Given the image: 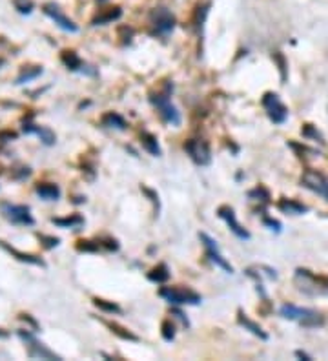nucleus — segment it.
Segmentation results:
<instances>
[{
    "label": "nucleus",
    "instance_id": "2f4dec72",
    "mask_svg": "<svg viewBox=\"0 0 328 361\" xmlns=\"http://www.w3.org/2000/svg\"><path fill=\"white\" fill-rule=\"evenodd\" d=\"M301 132H303V135H304V137H307V139H312V141H317V142H321V144H323V142H324L323 135H321L319 130H317L314 124H304Z\"/></svg>",
    "mask_w": 328,
    "mask_h": 361
},
{
    "label": "nucleus",
    "instance_id": "f8f14e48",
    "mask_svg": "<svg viewBox=\"0 0 328 361\" xmlns=\"http://www.w3.org/2000/svg\"><path fill=\"white\" fill-rule=\"evenodd\" d=\"M301 184L308 190H312L314 194L324 197V201H328V179L323 174L314 170H307L301 177Z\"/></svg>",
    "mask_w": 328,
    "mask_h": 361
},
{
    "label": "nucleus",
    "instance_id": "9b49d317",
    "mask_svg": "<svg viewBox=\"0 0 328 361\" xmlns=\"http://www.w3.org/2000/svg\"><path fill=\"white\" fill-rule=\"evenodd\" d=\"M199 239H201V243L204 245V248H206V256L210 258V261L215 263L219 268H223L225 272H228V274H233V266L230 265V263L225 259V256L221 253L219 245H217L215 241H213L212 237L208 236V233H204V232L199 233Z\"/></svg>",
    "mask_w": 328,
    "mask_h": 361
},
{
    "label": "nucleus",
    "instance_id": "393cba45",
    "mask_svg": "<svg viewBox=\"0 0 328 361\" xmlns=\"http://www.w3.org/2000/svg\"><path fill=\"white\" fill-rule=\"evenodd\" d=\"M141 144H142V148H144L150 155H154V157H159V155L162 154L161 146H159V141H157V137H155L154 133L142 132L141 133Z\"/></svg>",
    "mask_w": 328,
    "mask_h": 361
},
{
    "label": "nucleus",
    "instance_id": "cd10ccee",
    "mask_svg": "<svg viewBox=\"0 0 328 361\" xmlns=\"http://www.w3.org/2000/svg\"><path fill=\"white\" fill-rule=\"evenodd\" d=\"M248 197L250 199L259 201V203H266V204L270 203V199H272V195H270V192H268V188L263 186V184H259V186H255L253 190H250Z\"/></svg>",
    "mask_w": 328,
    "mask_h": 361
},
{
    "label": "nucleus",
    "instance_id": "2eb2a0df",
    "mask_svg": "<svg viewBox=\"0 0 328 361\" xmlns=\"http://www.w3.org/2000/svg\"><path fill=\"white\" fill-rule=\"evenodd\" d=\"M0 248L6 250V252L9 253V256H13V258L17 259V261L20 263H28V265H35V266H40V268H46V261L42 258H38V256H33V253H26V252H20V250H17L15 246L8 245L6 241H0Z\"/></svg>",
    "mask_w": 328,
    "mask_h": 361
},
{
    "label": "nucleus",
    "instance_id": "e433bc0d",
    "mask_svg": "<svg viewBox=\"0 0 328 361\" xmlns=\"http://www.w3.org/2000/svg\"><path fill=\"white\" fill-rule=\"evenodd\" d=\"M15 8H17L20 13H26V15H29V13H31V9H33V4H31V2H28V0H26V2L15 0Z\"/></svg>",
    "mask_w": 328,
    "mask_h": 361
},
{
    "label": "nucleus",
    "instance_id": "a211bd4d",
    "mask_svg": "<svg viewBox=\"0 0 328 361\" xmlns=\"http://www.w3.org/2000/svg\"><path fill=\"white\" fill-rule=\"evenodd\" d=\"M122 15V9L119 6H113V8H106V9H100L97 13L95 17L92 20V26H104V24H110L113 20H119Z\"/></svg>",
    "mask_w": 328,
    "mask_h": 361
},
{
    "label": "nucleus",
    "instance_id": "20e7f679",
    "mask_svg": "<svg viewBox=\"0 0 328 361\" xmlns=\"http://www.w3.org/2000/svg\"><path fill=\"white\" fill-rule=\"evenodd\" d=\"M164 301H168L170 305H199L203 301L201 294H197L193 288L183 287V285H175V287H162L159 290Z\"/></svg>",
    "mask_w": 328,
    "mask_h": 361
},
{
    "label": "nucleus",
    "instance_id": "a18cd8bd",
    "mask_svg": "<svg viewBox=\"0 0 328 361\" xmlns=\"http://www.w3.org/2000/svg\"><path fill=\"white\" fill-rule=\"evenodd\" d=\"M99 2H102V0H99Z\"/></svg>",
    "mask_w": 328,
    "mask_h": 361
},
{
    "label": "nucleus",
    "instance_id": "dca6fc26",
    "mask_svg": "<svg viewBox=\"0 0 328 361\" xmlns=\"http://www.w3.org/2000/svg\"><path fill=\"white\" fill-rule=\"evenodd\" d=\"M60 62H62L70 71H82L84 73V71H88V68H90L84 64V60L77 55V51H73V50L60 51Z\"/></svg>",
    "mask_w": 328,
    "mask_h": 361
},
{
    "label": "nucleus",
    "instance_id": "f704fd0d",
    "mask_svg": "<svg viewBox=\"0 0 328 361\" xmlns=\"http://www.w3.org/2000/svg\"><path fill=\"white\" fill-rule=\"evenodd\" d=\"M18 320L24 321L26 325H29V327L33 328V332H38V330H40V325H38V321L35 320V317H33V315H31V314H26V312H20V314H18Z\"/></svg>",
    "mask_w": 328,
    "mask_h": 361
},
{
    "label": "nucleus",
    "instance_id": "4468645a",
    "mask_svg": "<svg viewBox=\"0 0 328 361\" xmlns=\"http://www.w3.org/2000/svg\"><path fill=\"white\" fill-rule=\"evenodd\" d=\"M22 132H24L26 135H33L35 133L42 141V144H46V146H53L55 142H57V135H55L53 130L48 128V126H38V124H33V122H29V120H26L24 126H22Z\"/></svg>",
    "mask_w": 328,
    "mask_h": 361
},
{
    "label": "nucleus",
    "instance_id": "bb28decb",
    "mask_svg": "<svg viewBox=\"0 0 328 361\" xmlns=\"http://www.w3.org/2000/svg\"><path fill=\"white\" fill-rule=\"evenodd\" d=\"M93 305H95L99 310L108 312V314H121V312H122V308L119 307L117 303H113V301H108V299H102V298H93Z\"/></svg>",
    "mask_w": 328,
    "mask_h": 361
},
{
    "label": "nucleus",
    "instance_id": "9d476101",
    "mask_svg": "<svg viewBox=\"0 0 328 361\" xmlns=\"http://www.w3.org/2000/svg\"><path fill=\"white\" fill-rule=\"evenodd\" d=\"M42 11H44V15L50 17L51 20L58 26V28L64 29V31H68V33H77V31H79V26L71 20L68 15H64V11L58 8L55 2H46V4L42 6Z\"/></svg>",
    "mask_w": 328,
    "mask_h": 361
},
{
    "label": "nucleus",
    "instance_id": "412c9836",
    "mask_svg": "<svg viewBox=\"0 0 328 361\" xmlns=\"http://www.w3.org/2000/svg\"><path fill=\"white\" fill-rule=\"evenodd\" d=\"M42 73H44V70H42V66H37V64L22 66L20 73H18V77L15 79V84L20 86V84H26V82H29V80H35L37 77H40Z\"/></svg>",
    "mask_w": 328,
    "mask_h": 361
},
{
    "label": "nucleus",
    "instance_id": "4be33fe9",
    "mask_svg": "<svg viewBox=\"0 0 328 361\" xmlns=\"http://www.w3.org/2000/svg\"><path fill=\"white\" fill-rule=\"evenodd\" d=\"M51 223L58 228H80L84 224V217L80 214H71L66 217H51Z\"/></svg>",
    "mask_w": 328,
    "mask_h": 361
},
{
    "label": "nucleus",
    "instance_id": "ddd939ff",
    "mask_svg": "<svg viewBox=\"0 0 328 361\" xmlns=\"http://www.w3.org/2000/svg\"><path fill=\"white\" fill-rule=\"evenodd\" d=\"M217 216L221 217V219H225L226 224H228V228L232 230L233 233H235L239 239L243 241H248L250 239V232L243 226L239 221H237L235 217V212H233V208L228 206V204H223V206L217 208Z\"/></svg>",
    "mask_w": 328,
    "mask_h": 361
},
{
    "label": "nucleus",
    "instance_id": "79ce46f5",
    "mask_svg": "<svg viewBox=\"0 0 328 361\" xmlns=\"http://www.w3.org/2000/svg\"><path fill=\"white\" fill-rule=\"evenodd\" d=\"M295 356L301 357V359H307V361H310V359H312V356H308V354H307V352H303V350H295Z\"/></svg>",
    "mask_w": 328,
    "mask_h": 361
},
{
    "label": "nucleus",
    "instance_id": "c756f323",
    "mask_svg": "<svg viewBox=\"0 0 328 361\" xmlns=\"http://www.w3.org/2000/svg\"><path fill=\"white\" fill-rule=\"evenodd\" d=\"M75 248L79 252H99L102 246H100V241H92V239H80L77 241Z\"/></svg>",
    "mask_w": 328,
    "mask_h": 361
},
{
    "label": "nucleus",
    "instance_id": "ea45409f",
    "mask_svg": "<svg viewBox=\"0 0 328 361\" xmlns=\"http://www.w3.org/2000/svg\"><path fill=\"white\" fill-rule=\"evenodd\" d=\"M100 246H104V248H108V250H119V243H117L115 239H112V237L100 241Z\"/></svg>",
    "mask_w": 328,
    "mask_h": 361
},
{
    "label": "nucleus",
    "instance_id": "a878e982",
    "mask_svg": "<svg viewBox=\"0 0 328 361\" xmlns=\"http://www.w3.org/2000/svg\"><path fill=\"white\" fill-rule=\"evenodd\" d=\"M148 279L154 281V283H157V285L166 283L168 279H170V268H168L166 263H159L157 266H154V268L148 272Z\"/></svg>",
    "mask_w": 328,
    "mask_h": 361
},
{
    "label": "nucleus",
    "instance_id": "473e14b6",
    "mask_svg": "<svg viewBox=\"0 0 328 361\" xmlns=\"http://www.w3.org/2000/svg\"><path fill=\"white\" fill-rule=\"evenodd\" d=\"M37 237H38V241H40V243H42V246H44V248H48V250L57 248V246L60 245V239H58V237H55V236H46V233H37Z\"/></svg>",
    "mask_w": 328,
    "mask_h": 361
},
{
    "label": "nucleus",
    "instance_id": "a19ab883",
    "mask_svg": "<svg viewBox=\"0 0 328 361\" xmlns=\"http://www.w3.org/2000/svg\"><path fill=\"white\" fill-rule=\"evenodd\" d=\"M171 314L175 315V317H177V320H181V323H183V327H190V321H188V317L186 315L183 314V312L179 310V308H171Z\"/></svg>",
    "mask_w": 328,
    "mask_h": 361
},
{
    "label": "nucleus",
    "instance_id": "37998d69",
    "mask_svg": "<svg viewBox=\"0 0 328 361\" xmlns=\"http://www.w3.org/2000/svg\"><path fill=\"white\" fill-rule=\"evenodd\" d=\"M6 336H8V332H6L4 328H0V337H6Z\"/></svg>",
    "mask_w": 328,
    "mask_h": 361
},
{
    "label": "nucleus",
    "instance_id": "58836bf2",
    "mask_svg": "<svg viewBox=\"0 0 328 361\" xmlns=\"http://www.w3.org/2000/svg\"><path fill=\"white\" fill-rule=\"evenodd\" d=\"M29 175H31V170H29V166H22V168H18L17 172H13V177L17 179V181H22V179L29 177Z\"/></svg>",
    "mask_w": 328,
    "mask_h": 361
},
{
    "label": "nucleus",
    "instance_id": "aec40b11",
    "mask_svg": "<svg viewBox=\"0 0 328 361\" xmlns=\"http://www.w3.org/2000/svg\"><path fill=\"white\" fill-rule=\"evenodd\" d=\"M35 194L44 201H57L60 197V188L55 183H37L35 184Z\"/></svg>",
    "mask_w": 328,
    "mask_h": 361
},
{
    "label": "nucleus",
    "instance_id": "5701e85b",
    "mask_svg": "<svg viewBox=\"0 0 328 361\" xmlns=\"http://www.w3.org/2000/svg\"><path fill=\"white\" fill-rule=\"evenodd\" d=\"M100 122H102L104 128H112V130H126L128 128V122H126V119L122 115H119L117 112H108L104 113L102 119H100Z\"/></svg>",
    "mask_w": 328,
    "mask_h": 361
},
{
    "label": "nucleus",
    "instance_id": "423d86ee",
    "mask_svg": "<svg viewBox=\"0 0 328 361\" xmlns=\"http://www.w3.org/2000/svg\"><path fill=\"white\" fill-rule=\"evenodd\" d=\"M33 332V330H31ZM28 330V328H22V330H18V337H20L22 341L26 343V349H28V356L31 357V359H62V357L58 356V354H55L51 349H48L46 345L42 343V341H38L37 337L33 336Z\"/></svg>",
    "mask_w": 328,
    "mask_h": 361
},
{
    "label": "nucleus",
    "instance_id": "6ab92c4d",
    "mask_svg": "<svg viewBox=\"0 0 328 361\" xmlns=\"http://www.w3.org/2000/svg\"><path fill=\"white\" fill-rule=\"evenodd\" d=\"M277 208L282 214H290V216H303V214L308 212L307 204L299 203V201H295V199H287V197L279 199Z\"/></svg>",
    "mask_w": 328,
    "mask_h": 361
},
{
    "label": "nucleus",
    "instance_id": "6e6552de",
    "mask_svg": "<svg viewBox=\"0 0 328 361\" xmlns=\"http://www.w3.org/2000/svg\"><path fill=\"white\" fill-rule=\"evenodd\" d=\"M184 152L199 166H208L212 162V150H210L208 141H204V139H188L184 142Z\"/></svg>",
    "mask_w": 328,
    "mask_h": 361
},
{
    "label": "nucleus",
    "instance_id": "f03ea898",
    "mask_svg": "<svg viewBox=\"0 0 328 361\" xmlns=\"http://www.w3.org/2000/svg\"><path fill=\"white\" fill-rule=\"evenodd\" d=\"M279 314H281L285 320L297 321V323L304 328H319L326 323L324 317L317 310H314V308H304V307H295V305H292V303L282 305V307L279 308Z\"/></svg>",
    "mask_w": 328,
    "mask_h": 361
},
{
    "label": "nucleus",
    "instance_id": "f3484780",
    "mask_svg": "<svg viewBox=\"0 0 328 361\" xmlns=\"http://www.w3.org/2000/svg\"><path fill=\"white\" fill-rule=\"evenodd\" d=\"M237 323L241 325V327H245V330H248V332H252L253 336H257L259 339H263V341L268 339V334H266L265 330H263L261 325L255 323V321H253V320H250L248 315H246L245 312L241 310V308L237 310Z\"/></svg>",
    "mask_w": 328,
    "mask_h": 361
},
{
    "label": "nucleus",
    "instance_id": "1a4fd4ad",
    "mask_svg": "<svg viewBox=\"0 0 328 361\" xmlns=\"http://www.w3.org/2000/svg\"><path fill=\"white\" fill-rule=\"evenodd\" d=\"M150 24L154 28V31L157 35H162L166 37L173 31L175 28V17L173 13L170 11L168 8H155L151 9L150 13Z\"/></svg>",
    "mask_w": 328,
    "mask_h": 361
},
{
    "label": "nucleus",
    "instance_id": "b1692460",
    "mask_svg": "<svg viewBox=\"0 0 328 361\" xmlns=\"http://www.w3.org/2000/svg\"><path fill=\"white\" fill-rule=\"evenodd\" d=\"M106 327L112 330V334H115L117 337H121V339H124V341H133V343H139V336L137 334H133L132 330H128L126 327H122V325H119V323H115V321H102Z\"/></svg>",
    "mask_w": 328,
    "mask_h": 361
},
{
    "label": "nucleus",
    "instance_id": "c9c22d12",
    "mask_svg": "<svg viewBox=\"0 0 328 361\" xmlns=\"http://www.w3.org/2000/svg\"><path fill=\"white\" fill-rule=\"evenodd\" d=\"M18 135H17V132H11V130H2L0 132V144H6V142H9V141H15Z\"/></svg>",
    "mask_w": 328,
    "mask_h": 361
},
{
    "label": "nucleus",
    "instance_id": "f257e3e1",
    "mask_svg": "<svg viewBox=\"0 0 328 361\" xmlns=\"http://www.w3.org/2000/svg\"><path fill=\"white\" fill-rule=\"evenodd\" d=\"M171 92H173V84L170 80L159 84V88L155 92H150V102L157 108L159 117L162 119V122L171 126L181 124V113L177 112L173 104H171Z\"/></svg>",
    "mask_w": 328,
    "mask_h": 361
},
{
    "label": "nucleus",
    "instance_id": "4c0bfd02",
    "mask_svg": "<svg viewBox=\"0 0 328 361\" xmlns=\"http://www.w3.org/2000/svg\"><path fill=\"white\" fill-rule=\"evenodd\" d=\"M263 223H265V226H268L270 230L281 232V223H279L277 219H272V217H265V219H263Z\"/></svg>",
    "mask_w": 328,
    "mask_h": 361
},
{
    "label": "nucleus",
    "instance_id": "0eeeda50",
    "mask_svg": "<svg viewBox=\"0 0 328 361\" xmlns=\"http://www.w3.org/2000/svg\"><path fill=\"white\" fill-rule=\"evenodd\" d=\"M261 104H263V108L266 110L268 119H270L274 124H282V122L288 119V108L281 102L277 93L266 92L261 99Z\"/></svg>",
    "mask_w": 328,
    "mask_h": 361
},
{
    "label": "nucleus",
    "instance_id": "39448f33",
    "mask_svg": "<svg viewBox=\"0 0 328 361\" xmlns=\"http://www.w3.org/2000/svg\"><path fill=\"white\" fill-rule=\"evenodd\" d=\"M0 214L6 221H9L11 224H17V226H33L35 224L31 210L26 204H13L8 203V201H2L0 203Z\"/></svg>",
    "mask_w": 328,
    "mask_h": 361
},
{
    "label": "nucleus",
    "instance_id": "72a5a7b5",
    "mask_svg": "<svg viewBox=\"0 0 328 361\" xmlns=\"http://www.w3.org/2000/svg\"><path fill=\"white\" fill-rule=\"evenodd\" d=\"M141 192H142V194L148 195V197H150V201L154 203V208H155V216H159V210H161V201H159V194H157L155 190H151V188L144 186V184L141 186Z\"/></svg>",
    "mask_w": 328,
    "mask_h": 361
},
{
    "label": "nucleus",
    "instance_id": "7ed1b4c3",
    "mask_svg": "<svg viewBox=\"0 0 328 361\" xmlns=\"http://www.w3.org/2000/svg\"><path fill=\"white\" fill-rule=\"evenodd\" d=\"M295 285L301 292L308 295H323L328 294V278L317 275L307 268L295 270Z\"/></svg>",
    "mask_w": 328,
    "mask_h": 361
},
{
    "label": "nucleus",
    "instance_id": "c85d7f7f",
    "mask_svg": "<svg viewBox=\"0 0 328 361\" xmlns=\"http://www.w3.org/2000/svg\"><path fill=\"white\" fill-rule=\"evenodd\" d=\"M272 58H274V62L277 64L279 75H281V82H287V79H288V64H287V58H285V55H282L281 51H275V53L272 55Z\"/></svg>",
    "mask_w": 328,
    "mask_h": 361
},
{
    "label": "nucleus",
    "instance_id": "c03bdc74",
    "mask_svg": "<svg viewBox=\"0 0 328 361\" xmlns=\"http://www.w3.org/2000/svg\"><path fill=\"white\" fill-rule=\"evenodd\" d=\"M4 64H6V60L4 58H0V66H4Z\"/></svg>",
    "mask_w": 328,
    "mask_h": 361
},
{
    "label": "nucleus",
    "instance_id": "7c9ffc66",
    "mask_svg": "<svg viewBox=\"0 0 328 361\" xmlns=\"http://www.w3.org/2000/svg\"><path fill=\"white\" fill-rule=\"evenodd\" d=\"M161 336L164 341H173L175 339V327L171 320H164L161 323Z\"/></svg>",
    "mask_w": 328,
    "mask_h": 361
}]
</instances>
